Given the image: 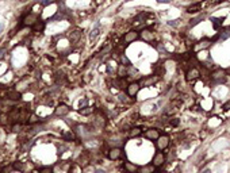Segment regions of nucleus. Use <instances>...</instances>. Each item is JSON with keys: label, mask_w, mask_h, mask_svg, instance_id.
Wrapping results in <instances>:
<instances>
[{"label": "nucleus", "mask_w": 230, "mask_h": 173, "mask_svg": "<svg viewBox=\"0 0 230 173\" xmlns=\"http://www.w3.org/2000/svg\"><path fill=\"white\" fill-rule=\"evenodd\" d=\"M145 137L148 139H150V141H156V139H158V137H160V131L157 128H148L145 132Z\"/></svg>", "instance_id": "0eeeda50"}, {"label": "nucleus", "mask_w": 230, "mask_h": 173, "mask_svg": "<svg viewBox=\"0 0 230 173\" xmlns=\"http://www.w3.org/2000/svg\"><path fill=\"white\" fill-rule=\"evenodd\" d=\"M96 173H106L104 171H100V169H98V171H96Z\"/></svg>", "instance_id": "c756f323"}, {"label": "nucleus", "mask_w": 230, "mask_h": 173, "mask_svg": "<svg viewBox=\"0 0 230 173\" xmlns=\"http://www.w3.org/2000/svg\"><path fill=\"white\" fill-rule=\"evenodd\" d=\"M20 128H22L20 124H14V126H12V131L14 132H18V131H20Z\"/></svg>", "instance_id": "b1692460"}, {"label": "nucleus", "mask_w": 230, "mask_h": 173, "mask_svg": "<svg viewBox=\"0 0 230 173\" xmlns=\"http://www.w3.org/2000/svg\"><path fill=\"white\" fill-rule=\"evenodd\" d=\"M37 22H38V15H37V14H29L23 19V24L24 26H34Z\"/></svg>", "instance_id": "6e6552de"}, {"label": "nucleus", "mask_w": 230, "mask_h": 173, "mask_svg": "<svg viewBox=\"0 0 230 173\" xmlns=\"http://www.w3.org/2000/svg\"><path fill=\"white\" fill-rule=\"evenodd\" d=\"M33 28H34L35 31H42L43 28H45V23H43V22H39V20H38L34 26H33Z\"/></svg>", "instance_id": "f3484780"}, {"label": "nucleus", "mask_w": 230, "mask_h": 173, "mask_svg": "<svg viewBox=\"0 0 230 173\" xmlns=\"http://www.w3.org/2000/svg\"><path fill=\"white\" fill-rule=\"evenodd\" d=\"M142 134V128L141 127H133L129 130V137L130 138H135V137H139Z\"/></svg>", "instance_id": "4468645a"}, {"label": "nucleus", "mask_w": 230, "mask_h": 173, "mask_svg": "<svg viewBox=\"0 0 230 173\" xmlns=\"http://www.w3.org/2000/svg\"><path fill=\"white\" fill-rule=\"evenodd\" d=\"M85 110H80V114H84V115H88V114L92 112V110L90 107H84Z\"/></svg>", "instance_id": "5701e85b"}, {"label": "nucleus", "mask_w": 230, "mask_h": 173, "mask_svg": "<svg viewBox=\"0 0 230 173\" xmlns=\"http://www.w3.org/2000/svg\"><path fill=\"white\" fill-rule=\"evenodd\" d=\"M169 137L168 135H160L158 139H156V146H157V149L162 152V150H165L166 148L169 146Z\"/></svg>", "instance_id": "7ed1b4c3"}, {"label": "nucleus", "mask_w": 230, "mask_h": 173, "mask_svg": "<svg viewBox=\"0 0 230 173\" xmlns=\"http://www.w3.org/2000/svg\"><path fill=\"white\" fill-rule=\"evenodd\" d=\"M99 35V24L96 26L95 28H92V31H91V35H90V38L91 39H94V38H96V37Z\"/></svg>", "instance_id": "6ab92c4d"}, {"label": "nucleus", "mask_w": 230, "mask_h": 173, "mask_svg": "<svg viewBox=\"0 0 230 173\" xmlns=\"http://www.w3.org/2000/svg\"><path fill=\"white\" fill-rule=\"evenodd\" d=\"M37 120H38V118H37L35 115H31V118H30V120H29V123L30 124H33V123H35Z\"/></svg>", "instance_id": "393cba45"}, {"label": "nucleus", "mask_w": 230, "mask_h": 173, "mask_svg": "<svg viewBox=\"0 0 230 173\" xmlns=\"http://www.w3.org/2000/svg\"><path fill=\"white\" fill-rule=\"evenodd\" d=\"M39 173H53V169H51L50 167H45V168L41 169Z\"/></svg>", "instance_id": "4be33fe9"}, {"label": "nucleus", "mask_w": 230, "mask_h": 173, "mask_svg": "<svg viewBox=\"0 0 230 173\" xmlns=\"http://www.w3.org/2000/svg\"><path fill=\"white\" fill-rule=\"evenodd\" d=\"M211 79L214 80V83H223L225 81V72L223 71H217L214 73H211Z\"/></svg>", "instance_id": "1a4fd4ad"}, {"label": "nucleus", "mask_w": 230, "mask_h": 173, "mask_svg": "<svg viewBox=\"0 0 230 173\" xmlns=\"http://www.w3.org/2000/svg\"><path fill=\"white\" fill-rule=\"evenodd\" d=\"M122 154H123V150L121 148H111L108 152H107V157H108V160H111V161H117L122 157Z\"/></svg>", "instance_id": "20e7f679"}, {"label": "nucleus", "mask_w": 230, "mask_h": 173, "mask_svg": "<svg viewBox=\"0 0 230 173\" xmlns=\"http://www.w3.org/2000/svg\"><path fill=\"white\" fill-rule=\"evenodd\" d=\"M20 96H22V95H20V92H18V89L7 92V99H10V100H19Z\"/></svg>", "instance_id": "ddd939ff"}, {"label": "nucleus", "mask_w": 230, "mask_h": 173, "mask_svg": "<svg viewBox=\"0 0 230 173\" xmlns=\"http://www.w3.org/2000/svg\"><path fill=\"white\" fill-rule=\"evenodd\" d=\"M199 76H200V72L196 68H191L190 71L187 72V80L188 81H194V80H196Z\"/></svg>", "instance_id": "f8f14e48"}, {"label": "nucleus", "mask_w": 230, "mask_h": 173, "mask_svg": "<svg viewBox=\"0 0 230 173\" xmlns=\"http://www.w3.org/2000/svg\"><path fill=\"white\" fill-rule=\"evenodd\" d=\"M79 38H80V30H76L75 32H73V35H70V42H77L79 41Z\"/></svg>", "instance_id": "a211bd4d"}, {"label": "nucleus", "mask_w": 230, "mask_h": 173, "mask_svg": "<svg viewBox=\"0 0 230 173\" xmlns=\"http://www.w3.org/2000/svg\"><path fill=\"white\" fill-rule=\"evenodd\" d=\"M223 108H225V110H230V100L225 103V104H223Z\"/></svg>", "instance_id": "a878e982"}, {"label": "nucleus", "mask_w": 230, "mask_h": 173, "mask_svg": "<svg viewBox=\"0 0 230 173\" xmlns=\"http://www.w3.org/2000/svg\"><path fill=\"white\" fill-rule=\"evenodd\" d=\"M164 162H165V154L158 150L153 156V158H152V165H153L154 168H161L162 165H164Z\"/></svg>", "instance_id": "f03ea898"}, {"label": "nucleus", "mask_w": 230, "mask_h": 173, "mask_svg": "<svg viewBox=\"0 0 230 173\" xmlns=\"http://www.w3.org/2000/svg\"><path fill=\"white\" fill-rule=\"evenodd\" d=\"M3 27H4V24H3V23H0V32H2V30H3Z\"/></svg>", "instance_id": "cd10ccee"}, {"label": "nucleus", "mask_w": 230, "mask_h": 173, "mask_svg": "<svg viewBox=\"0 0 230 173\" xmlns=\"http://www.w3.org/2000/svg\"><path fill=\"white\" fill-rule=\"evenodd\" d=\"M139 37H141V38H142L145 42H148V43H150V42L154 41V34H153V32H152L150 30H148V28H144V30L139 32Z\"/></svg>", "instance_id": "423d86ee"}, {"label": "nucleus", "mask_w": 230, "mask_h": 173, "mask_svg": "<svg viewBox=\"0 0 230 173\" xmlns=\"http://www.w3.org/2000/svg\"><path fill=\"white\" fill-rule=\"evenodd\" d=\"M139 88H141V84L139 83H130L127 87H126V92H127V96H130V97H134L137 96V93H138V91H139Z\"/></svg>", "instance_id": "39448f33"}, {"label": "nucleus", "mask_w": 230, "mask_h": 173, "mask_svg": "<svg viewBox=\"0 0 230 173\" xmlns=\"http://www.w3.org/2000/svg\"><path fill=\"white\" fill-rule=\"evenodd\" d=\"M138 173H154V167L153 165H142V167H138Z\"/></svg>", "instance_id": "2eb2a0df"}, {"label": "nucleus", "mask_w": 230, "mask_h": 173, "mask_svg": "<svg viewBox=\"0 0 230 173\" xmlns=\"http://www.w3.org/2000/svg\"><path fill=\"white\" fill-rule=\"evenodd\" d=\"M138 38H139V32L137 31V30H130V31H127V32H126V34L123 35V38H122V42H123L125 45H129V43L137 41Z\"/></svg>", "instance_id": "f257e3e1"}, {"label": "nucleus", "mask_w": 230, "mask_h": 173, "mask_svg": "<svg viewBox=\"0 0 230 173\" xmlns=\"http://www.w3.org/2000/svg\"><path fill=\"white\" fill-rule=\"evenodd\" d=\"M202 173H211V172H210V169H206V171H203Z\"/></svg>", "instance_id": "c85d7f7f"}, {"label": "nucleus", "mask_w": 230, "mask_h": 173, "mask_svg": "<svg viewBox=\"0 0 230 173\" xmlns=\"http://www.w3.org/2000/svg\"><path fill=\"white\" fill-rule=\"evenodd\" d=\"M123 168H125L126 173H137L138 172V167L133 162H129V161H125L123 162Z\"/></svg>", "instance_id": "9b49d317"}, {"label": "nucleus", "mask_w": 230, "mask_h": 173, "mask_svg": "<svg viewBox=\"0 0 230 173\" xmlns=\"http://www.w3.org/2000/svg\"><path fill=\"white\" fill-rule=\"evenodd\" d=\"M210 45H211L210 41H203V42H199L198 47H199V49H205V47H209Z\"/></svg>", "instance_id": "aec40b11"}, {"label": "nucleus", "mask_w": 230, "mask_h": 173, "mask_svg": "<svg viewBox=\"0 0 230 173\" xmlns=\"http://www.w3.org/2000/svg\"><path fill=\"white\" fill-rule=\"evenodd\" d=\"M121 58H122V65H125V66H130V61L127 60V57H125L123 54H122Z\"/></svg>", "instance_id": "412c9836"}, {"label": "nucleus", "mask_w": 230, "mask_h": 173, "mask_svg": "<svg viewBox=\"0 0 230 173\" xmlns=\"http://www.w3.org/2000/svg\"><path fill=\"white\" fill-rule=\"evenodd\" d=\"M69 111H70V108L68 107V106L60 104V106H57V108H55L54 114H55L57 116H65L66 114H69Z\"/></svg>", "instance_id": "9d476101"}, {"label": "nucleus", "mask_w": 230, "mask_h": 173, "mask_svg": "<svg viewBox=\"0 0 230 173\" xmlns=\"http://www.w3.org/2000/svg\"><path fill=\"white\" fill-rule=\"evenodd\" d=\"M200 7H202V4L200 3H198V4H192V6H190L187 8V12L188 14H196L198 11H200Z\"/></svg>", "instance_id": "dca6fc26"}, {"label": "nucleus", "mask_w": 230, "mask_h": 173, "mask_svg": "<svg viewBox=\"0 0 230 173\" xmlns=\"http://www.w3.org/2000/svg\"><path fill=\"white\" fill-rule=\"evenodd\" d=\"M170 123H172L173 126H177V124H179V120H176V119L175 120H170Z\"/></svg>", "instance_id": "bb28decb"}]
</instances>
